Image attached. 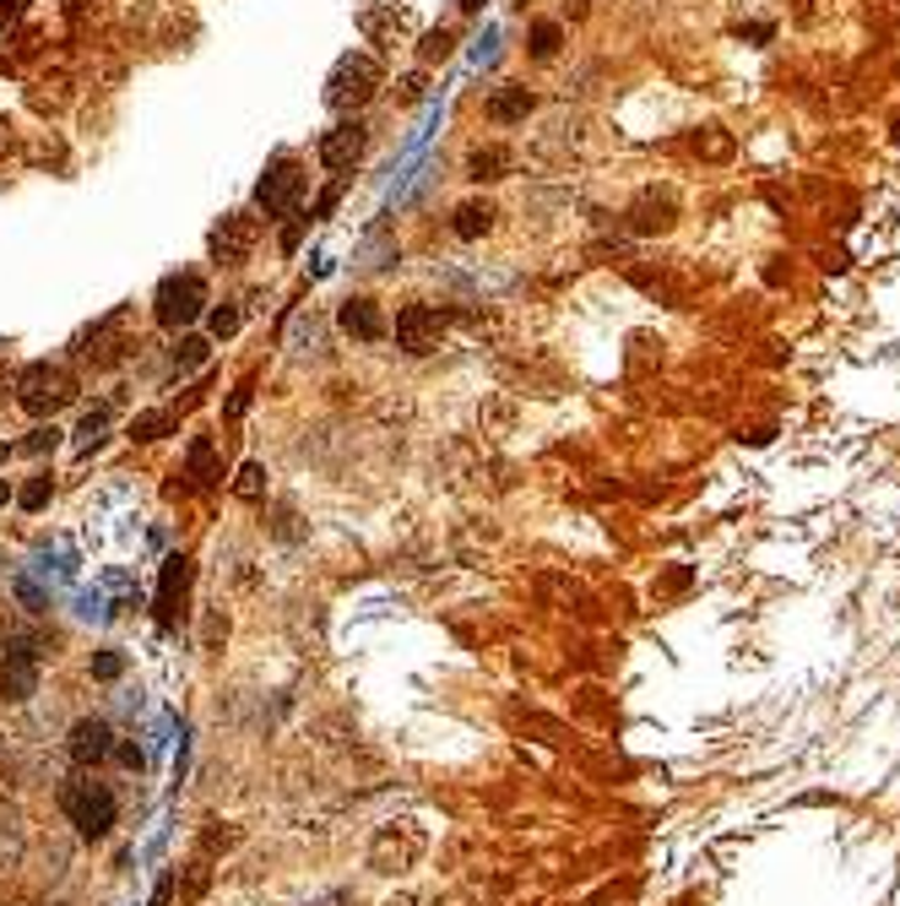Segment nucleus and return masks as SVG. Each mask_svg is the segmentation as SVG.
<instances>
[{
	"label": "nucleus",
	"mask_w": 900,
	"mask_h": 906,
	"mask_svg": "<svg viewBox=\"0 0 900 906\" xmlns=\"http://www.w3.org/2000/svg\"><path fill=\"white\" fill-rule=\"evenodd\" d=\"M60 803H66V820L76 825L82 842H104L115 831V820H120V803H115V792L104 781H71L60 792Z\"/></svg>",
	"instance_id": "obj_1"
},
{
	"label": "nucleus",
	"mask_w": 900,
	"mask_h": 906,
	"mask_svg": "<svg viewBox=\"0 0 900 906\" xmlns=\"http://www.w3.org/2000/svg\"><path fill=\"white\" fill-rule=\"evenodd\" d=\"M16 402L33 413V419H55L60 408L76 402V380L60 369V364H27L16 375Z\"/></svg>",
	"instance_id": "obj_2"
},
{
	"label": "nucleus",
	"mask_w": 900,
	"mask_h": 906,
	"mask_svg": "<svg viewBox=\"0 0 900 906\" xmlns=\"http://www.w3.org/2000/svg\"><path fill=\"white\" fill-rule=\"evenodd\" d=\"M380 93V66L369 60V55H342L336 60V71L325 77V104L331 109H364L369 98Z\"/></svg>",
	"instance_id": "obj_3"
},
{
	"label": "nucleus",
	"mask_w": 900,
	"mask_h": 906,
	"mask_svg": "<svg viewBox=\"0 0 900 906\" xmlns=\"http://www.w3.org/2000/svg\"><path fill=\"white\" fill-rule=\"evenodd\" d=\"M201 309H206V283H201L196 272H174V278H163V283H157L152 315H157V326H163V331H185Z\"/></svg>",
	"instance_id": "obj_4"
},
{
	"label": "nucleus",
	"mask_w": 900,
	"mask_h": 906,
	"mask_svg": "<svg viewBox=\"0 0 900 906\" xmlns=\"http://www.w3.org/2000/svg\"><path fill=\"white\" fill-rule=\"evenodd\" d=\"M299 196H304V168H299V157L277 152V157L267 163L261 185H256V207H261L267 217H288V212L299 207Z\"/></svg>",
	"instance_id": "obj_5"
},
{
	"label": "nucleus",
	"mask_w": 900,
	"mask_h": 906,
	"mask_svg": "<svg viewBox=\"0 0 900 906\" xmlns=\"http://www.w3.org/2000/svg\"><path fill=\"white\" fill-rule=\"evenodd\" d=\"M38 690V651L27 635H11L5 640V668H0V695L5 701H27Z\"/></svg>",
	"instance_id": "obj_6"
},
{
	"label": "nucleus",
	"mask_w": 900,
	"mask_h": 906,
	"mask_svg": "<svg viewBox=\"0 0 900 906\" xmlns=\"http://www.w3.org/2000/svg\"><path fill=\"white\" fill-rule=\"evenodd\" d=\"M66 750H71V760L87 770V765H98V760L115 755V728H109L104 717H82V722H71Z\"/></svg>",
	"instance_id": "obj_7"
},
{
	"label": "nucleus",
	"mask_w": 900,
	"mask_h": 906,
	"mask_svg": "<svg viewBox=\"0 0 900 906\" xmlns=\"http://www.w3.org/2000/svg\"><path fill=\"white\" fill-rule=\"evenodd\" d=\"M250 250H256V217H250V212H228V217L217 223V234H212V256H217L223 267H239Z\"/></svg>",
	"instance_id": "obj_8"
},
{
	"label": "nucleus",
	"mask_w": 900,
	"mask_h": 906,
	"mask_svg": "<svg viewBox=\"0 0 900 906\" xmlns=\"http://www.w3.org/2000/svg\"><path fill=\"white\" fill-rule=\"evenodd\" d=\"M440 315L429 309V304H407L402 315H396V342L407 348V353H435L440 348Z\"/></svg>",
	"instance_id": "obj_9"
},
{
	"label": "nucleus",
	"mask_w": 900,
	"mask_h": 906,
	"mask_svg": "<svg viewBox=\"0 0 900 906\" xmlns=\"http://www.w3.org/2000/svg\"><path fill=\"white\" fill-rule=\"evenodd\" d=\"M369 148V131H364V120H342V126H331L325 137H320V163L325 168H353L358 157Z\"/></svg>",
	"instance_id": "obj_10"
},
{
	"label": "nucleus",
	"mask_w": 900,
	"mask_h": 906,
	"mask_svg": "<svg viewBox=\"0 0 900 906\" xmlns=\"http://www.w3.org/2000/svg\"><path fill=\"white\" fill-rule=\"evenodd\" d=\"M336 320H342V331H347V337H358V342H380V337H386V320H380L375 299H347Z\"/></svg>",
	"instance_id": "obj_11"
},
{
	"label": "nucleus",
	"mask_w": 900,
	"mask_h": 906,
	"mask_svg": "<svg viewBox=\"0 0 900 906\" xmlns=\"http://www.w3.org/2000/svg\"><path fill=\"white\" fill-rule=\"evenodd\" d=\"M190 587V560L185 554H174V560H163V581H157V619H174V598Z\"/></svg>",
	"instance_id": "obj_12"
},
{
	"label": "nucleus",
	"mask_w": 900,
	"mask_h": 906,
	"mask_svg": "<svg viewBox=\"0 0 900 906\" xmlns=\"http://www.w3.org/2000/svg\"><path fill=\"white\" fill-rule=\"evenodd\" d=\"M483 115H488L494 126L526 120V115H532V93H526V87H505V93H494V98L483 104Z\"/></svg>",
	"instance_id": "obj_13"
},
{
	"label": "nucleus",
	"mask_w": 900,
	"mask_h": 906,
	"mask_svg": "<svg viewBox=\"0 0 900 906\" xmlns=\"http://www.w3.org/2000/svg\"><path fill=\"white\" fill-rule=\"evenodd\" d=\"M185 478H190V489H212L223 472H217V456H212V440H196L190 456H185Z\"/></svg>",
	"instance_id": "obj_14"
},
{
	"label": "nucleus",
	"mask_w": 900,
	"mask_h": 906,
	"mask_svg": "<svg viewBox=\"0 0 900 906\" xmlns=\"http://www.w3.org/2000/svg\"><path fill=\"white\" fill-rule=\"evenodd\" d=\"M488 228H494V207H488V201L455 207V234H461V239H477V234H488Z\"/></svg>",
	"instance_id": "obj_15"
},
{
	"label": "nucleus",
	"mask_w": 900,
	"mask_h": 906,
	"mask_svg": "<svg viewBox=\"0 0 900 906\" xmlns=\"http://www.w3.org/2000/svg\"><path fill=\"white\" fill-rule=\"evenodd\" d=\"M466 168H472V179H505V168H510V152H505V148H477Z\"/></svg>",
	"instance_id": "obj_16"
},
{
	"label": "nucleus",
	"mask_w": 900,
	"mask_h": 906,
	"mask_svg": "<svg viewBox=\"0 0 900 906\" xmlns=\"http://www.w3.org/2000/svg\"><path fill=\"white\" fill-rule=\"evenodd\" d=\"M174 413H137L131 419V440H163V435H174Z\"/></svg>",
	"instance_id": "obj_17"
},
{
	"label": "nucleus",
	"mask_w": 900,
	"mask_h": 906,
	"mask_svg": "<svg viewBox=\"0 0 900 906\" xmlns=\"http://www.w3.org/2000/svg\"><path fill=\"white\" fill-rule=\"evenodd\" d=\"M559 38H565L559 22H532V60H554V55H559Z\"/></svg>",
	"instance_id": "obj_18"
},
{
	"label": "nucleus",
	"mask_w": 900,
	"mask_h": 906,
	"mask_svg": "<svg viewBox=\"0 0 900 906\" xmlns=\"http://www.w3.org/2000/svg\"><path fill=\"white\" fill-rule=\"evenodd\" d=\"M104 435H109V408H98V413H87V419H82L76 446H82V451H93V446H104Z\"/></svg>",
	"instance_id": "obj_19"
},
{
	"label": "nucleus",
	"mask_w": 900,
	"mask_h": 906,
	"mask_svg": "<svg viewBox=\"0 0 900 906\" xmlns=\"http://www.w3.org/2000/svg\"><path fill=\"white\" fill-rule=\"evenodd\" d=\"M261 489H267V467H261V461H245L234 494H239V499H261Z\"/></svg>",
	"instance_id": "obj_20"
},
{
	"label": "nucleus",
	"mask_w": 900,
	"mask_h": 906,
	"mask_svg": "<svg viewBox=\"0 0 900 906\" xmlns=\"http://www.w3.org/2000/svg\"><path fill=\"white\" fill-rule=\"evenodd\" d=\"M49 494H55V483H49V478H33V483L16 494V505H22V510H44V505H49Z\"/></svg>",
	"instance_id": "obj_21"
},
{
	"label": "nucleus",
	"mask_w": 900,
	"mask_h": 906,
	"mask_svg": "<svg viewBox=\"0 0 900 906\" xmlns=\"http://www.w3.org/2000/svg\"><path fill=\"white\" fill-rule=\"evenodd\" d=\"M174 358H179V369H196L201 358H206V342L201 337H179V348H174Z\"/></svg>",
	"instance_id": "obj_22"
},
{
	"label": "nucleus",
	"mask_w": 900,
	"mask_h": 906,
	"mask_svg": "<svg viewBox=\"0 0 900 906\" xmlns=\"http://www.w3.org/2000/svg\"><path fill=\"white\" fill-rule=\"evenodd\" d=\"M55 446H60V430H55V424H49V430H33V435L22 440L27 456H44V451H55Z\"/></svg>",
	"instance_id": "obj_23"
},
{
	"label": "nucleus",
	"mask_w": 900,
	"mask_h": 906,
	"mask_svg": "<svg viewBox=\"0 0 900 906\" xmlns=\"http://www.w3.org/2000/svg\"><path fill=\"white\" fill-rule=\"evenodd\" d=\"M239 331V309L234 304H217L212 309V337H234Z\"/></svg>",
	"instance_id": "obj_24"
},
{
	"label": "nucleus",
	"mask_w": 900,
	"mask_h": 906,
	"mask_svg": "<svg viewBox=\"0 0 900 906\" xmlns=\"http://www.w3.org/2000/svg\"><path fill=\"white\" fill-rule=\"evenodd\" d=\"M126 673V657L120 651H98L93 657V679H120Z\"/></svg>",
	"instance_id": "obj_25"
},
{
	"label": "nucleus",
	"mask_w": 900,
	"mask_h": 906,
	"mask_svg": "<svg viewBox=\"0 0 900 906\" xmlns=\"http://www.w3.org/2000/svg\"><path fill=\"white\" fill-rule=\"evenodd\" d=\"M336 201H342V185H331V190H325V196H320V201H315V223H325V217H331V207H336Z\"/></svg>",
	"instance_id": "obj_26"
},
{
	"label": "nucleus",
	"mask_w": 900,
	"mask_h": 906,
	"mask_svg": "<svg viewBox=\"0 0 900 906\" xmlns=\"http://www.w3.org/2000/svg\"><path fill=\"white\" fill-rule=\"evenodd\" d=\"M16 598H22V603L33 608V613H38V608H44V592H38V587H33V581H16Z\"/></svg>",
	"instance_id": "obj_27"
},
{
	"label": "nucleus",
	"mask_w": 900,
	"mask_h": 906,
	"mask_svg": "<svg viewBox=\"0 0 900 906\" xmlns=\"http://www.w3.org/2000/svg\"><path fill=\"white\" fill-rule=\"evenodd\" d=\"M174 885H179V880H174V874H163V880H157V891H152V906H168V902H174Z\"/></svg>",
	"instance_id": "obj_28"
},
{
	"label": "nucleus",
	"mask_w": 900,
	"mask_h": 906,
	"mask_svg": "<svg viewBox=\"0 0 900 906\" xmlns=\"http://www.w3.org/2000/svg\"><path fill=\"white\" fill-rule=\"evenodd\" d=\"M115 755H120V765H131V770H142V765H147L137 744H115Z\"/></svg>",
	"instance_id": "obj_29"
},
{
	"label": "nucleus",
	"mask_w": 900,
	"mask_h": 906,
	"mask_svg": "<svg viewBox=\"0 0 900 906\" xmlns=\"http://www.w3.org/2000/svg\"><path fill=\"white\" fill-rule=\"evenodd\" d=\"M424 55H429V60H435V55H450V33H435V38H429V49H424Z\"/></svg>",
	"instance_id": "obj_30"
},
{
	"label": "nucleus",
	"mask_w": 900,
	"mask_h": 906,
	"mask_svg": "<svg viewBox=\"0 0 900 906\" xmlns=\"http://www.w3.org/2000/svg\"><path fill=\"white\" fill-rule=\"evenodd\" d=\"M245 408H250V386H245V391H234V402H228V413H234V419H239V413H245Z\"/></svg>",
	"instance_id": "obj_31"
},
{
	"label": "nucleus",
	"mask_w": 900,
	"mask_h": 906,
	"mask_svg": "<svg viewBox=\"0 0 900 906\" xmlns=\"http://www.w3.org/2000/svg\"><path fill=\"white\" fill-rule=\"evenodd\" d=\"M455 5H461V11H483V0H455Z\"/></svg>",
	"instance_id": "obj_32"
},
{
	"label": "nucleus",
	"mask_w": 900,
	"mask_h": 906,
	"mask_svg": "<svg viewBox=\"0 0 900 906\" xmlns=\"http://www.w3.org/2000/svg\"><path fill=\"white\" fill-rule=\"evenodd\" d=\"M0 499H5V483H0Z\"/></svg>",
	"instance_id": "obj_33"
}]
</instances>
